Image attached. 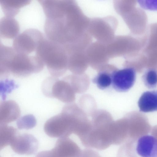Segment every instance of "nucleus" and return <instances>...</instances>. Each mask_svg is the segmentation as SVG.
Segmentation results:
<instances>
[{
    "label": "nucleus",
    "mask_w": 157,
    "mask_h": 157,
    "mask_svg": "<svg viewBox=\"0 0 157 157\" xmlns=\"http://www.w3.org/2000/svg\"><path fill=\"white\" fill-rule=\"evenodd\" d=\"M44 64L38 57L17 52L13 48L0 44V75L11 74L17 77H25L41 71Z\"/></svg>",
    "instance_id": "nucleus-1"
},
{
    "label": "nucleus",
    "mask_w": 157,
    "mask_h": 157,
    "mask_svg": "<svg viewBox=\"0 0 157 157\" xmlns=\"http://www.w3.org/2000/svg\"><path fill=\"white\" fill-rule=\"evenodd\" d=\"M35 55L46 66L52 76H62L68 67V56L64 47L47 38L40 42Z\"/></svg>",
    "instance_id": "nucleus-2"
},
{
    "label": "nucleus",
    "mask_w": 157,
    "mask_h": 157,
    "mask_svg": "<svg viewBox=\"0 0 157 157\" xmlns=\"http://www.w3.org/2000/svg\"><path fill=\"white\" fill-rule=\"evenodd\" d=\"M44 38V34L38 30L28 29L14 38L13 48L18 53L28 55L36 51L40 43Z\"/></svg>",
    "instance_id": "nucleus-3"
},
{
    "label": "nucleus",
    "mask_w": 157,
    "mask_h": 157,
    "mask_svg": "<svg viewBox=\"0 0 157 157\" xmlns=\"http://www.w3.org/2000/svg\"><path fill=\"white\" fill-rule=\"evenodd\" d=\"M112 85L117 91L126 92L134 85L136 78V72L131 67L115 70L112 73Z\"/></svg>",
    "instance_id": "nucleus-4"
},
{
    "label": "nucleus",
    "mask_w": 157,
    "mask_h": 157,
    "mask_svg": "<svg viewBox=\"0 0 157 157\" xmlns=\"http://www.w3.org/2000/svg\"><path fill=\"white\" fill-rule=\"evenodd\" d=\"M136 151L141 157H157V140L152 135L142 136L137 141Z\"/></svg>",
    "instance_id": "nucleus-5"
},
{
    "label": "nucleus",
    "mask_w": 157,
    "mask_h": 157,
    "mask_svg": "<svg viewBox=\"0 0 157 157\" xmlns=\"http://www.w3.org/2000/svg\"><path fill=\"white\" fill-rule=\"evenodd\" d=\"M21 111L19 105L12 100L5 101L0 104V121L8 123L17 120L20 116Z\"/></svg>",
    "instance_id": "nucleus-6"
},
{
    "label": "nucleus",
    "mask_w": 157,
    "mask_h": 157,
    "mask_svg": "<svg viewBox=\"0 0 157 157\" xmlns=\"http://www.w3.org/2000/svg\"><path fill=\"white\" fill-rule=\"evenodd\" d=\"M20 29L18 22L14 17L4 16L0 20V35L4 39H12L17 35Z\"/></svg>",
    "instance_id": "nucleus-7"
},
{
    "label": "nucleus",
    "mask_w": 157,
    "mask_h": 157,
    "mask_svg": "<svg viewBox=\"0 0 157 157\" xmlns=\"http://www.w3.org/2000/svg\"><path fill=\"white\" fill-rule=\"evenodd\" d=\"M138 104L141 112L157 111V90L144 92L139 99Z\"/></svg>",
    "instance_id": "nucleus-8"
},
{
    "label": "nucleus",
    "mask_w": 157,
    "mask_h": 157,
    "mask_svg": "<svg viewBox=\"0 0 157 157\" xmlns=\"http://www.w3.org/2000/svg\"><path fill=\"white\" fill-rule=\"evenodd\" d=\"M30 0H0V4L6 16L13 17L19 12L20 9L29 4Z\"/></svg>",
    "instance_id": "nucleus-9"
},
{
    "label": "nucleus",
    "mask_w": 157,
    "mask_h": 157,
    "mask_svg": "<svg viewBox=\"0 0 157 157\" xmlns=\"http://www.w3.org/2000/svg\"><path fill=\"white\" fill-rule=\"evenodd\" d=\"M108 70L100 72L93 79V82L100 89L104 90L112 85V73Z\"/></svg>",
    "instance_id": "nucleus-10"
},
{
    "label": "nucleus",
    "mask_w": 157,
    "mask_h": 157,
    "mask_svg": "<svg viewBox=\"0 0 157 157\" xmlns=\"http://www.w3.org/2000/svg\"><path fill=\"white\" fill-rule=\"evenodd\" d=\"M142 81L145 86L149 89H153L157 86V71L150 69L145 72L142 76Z\"/></svg>",
    "instance_id": "nucleus-11"
},
{
    "label": "nucleus",
    "mask_w": 157,
    "mask_h": 157,
    "mask_svg": "<svg viewBox=\"0 0 157 157\" xmlns=\"http://www.w3.org/2000/svg\"><path fill=\"white\" fill-rule=\"evenodd\" d=\"M36 122V120L34 116L29 114L20 117L17 120V124L20 128H30L34 126Z\"/></svg>",
    "instance_id": "nucleus-12"
},
{
    "label": "nucleus",
    "mask_w": 157,
    "mask_h": 157,
    "mask_svg": "<svg viewBox=\"0 0 157 157\" xmlns=\"http://www.w3.org/2000/svg\"><path fill=\"white\" fill-rule=\"evenodd\" d=\"M138 2L140 5L144 9L157 10V0H142Z\"/></svg>",
    "instance_id": "nucleus-13"
},
{
    "label": "nucleus",
    "mask_w": 157,
    "mask_h": 157,
    "mask_svg": "<svg viewBox=\"0 0 157 157\" xmlns=\"http://www.w3.org/2000/svg\"><path fill=\"white\" fill-rule=\"evenodd\" d=\"M151 135L157 140V127L153 129L151 132Z\"/></svg>",
    "instance_id": "nucleus-14"
}]
</instances>
